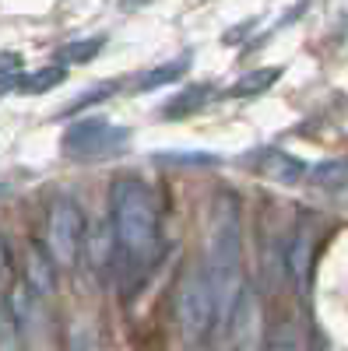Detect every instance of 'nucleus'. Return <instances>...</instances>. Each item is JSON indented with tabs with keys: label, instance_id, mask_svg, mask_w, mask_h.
I'll return each instance as SVG.
<instances>
[{
	"label": "nucleus",
	"instance_id": "nucleus-8",
	"mask_svg": "<svg viewBox=\"0 0 348 351\" xmlns=\"http://www.w3.org/2000/svg\"><path fill=\"white\" fill-rule=\"evenodd\" d=\"M236 351H264V334H260V316H257L253 295H243L236 309Z\"/></svg>",
	"mask_w": 348,
	"mask_h": 351
},
{
	"label": "nucleus",
	"instance_id": "nucleus-19",
	"mask_svg": "<svg viewBox=\"0 0 348 351\" xmlns=\"http://www.w3.org/2000/svg\"><path fill=\"white\" fill-rule=\"evenodd\" d=\"M345 176H348V169H345L341 162H327V165L316 169V183H324V186H341Z\"/></svg>",
	"mask_w": 348,
	"mask_h": 351
},
{
	"label": "nucleus",
	"instance_id": "nucleus-5",
	"mask_svg": "<svg viewBox=\"0 0 348 351\" xmlns=\"http://www.w3.org/2000/svg\"><path fill=\"white\" fill-rule=\"evenodd\" d=\"M127 141H130V130L109 127L102 116H92V120H78L74 127H67L64 152L74 158H106L120 152Z\"/></svg>",
	"mask_w": 348,
	"mask_h": 351
},
{
	"label": "nucleus",
	"instance_id": "nucleus-21",
	"mask_svg": "<svg viewBox=\"0 0 348 351\" xmlns=\"http://www.w3.org/2000/svg\"><path fill=\"white\" fill-rule=\"evenodd\" d=\"M18 64H21L18 53H0V74L11 77V71H18Z\"/></svg>",
	"mask_w": 348,
	"mask_h": 351
},
{
	"label": "nucleus",
	"instance_id": "nucleus-16",
	"mask_svg": "<svg viewBox=\"0 0 348 351\" xmlns=\"http://www.w3.org/2000/svg\"><path fill=\"white\" fill-rule=\"evenodd\" d=\"M155 162H162V165H197V169H208V165H218L222 158L211 155V152H162V155H155Z\"/></svg>",
	"mask_w": 348,
	"mask_h": 351
},
{
	"label": "nucleus",
	"instance_id": "nucleus-9",
	"mask_svg": "<svg viewBox=\"0 0 348 351\" xmlns=\"http://www.w3.org/2000/svg\"><path fill=\"white\" fill-rule=\"evenodd\" d=\"M187 67H190V56H180V60L159 64V67H152L148 74H141V77L134 81V92H155V88H162V84L180 81V77L187 74Z\"/></svg>",
	"mask_w": 348,
	"mask_h": 351
},
{
	"label": "nucleus",
	"instance_id": "nucleus-12",
	"mask_svg": "<svg viewBox=\"0 0 348 351\" xmlns=\"http://www.w3.org/2000/svg\"><path fill=\"white\" fill-rule=\"evenodd\" d=\"M211 92L215 88L211 84H190L187 92H180L176 99H172L162 112H165V120H180V116H190V112H197L200 106H205L208 99H211Z\"/></svg>",
	"mask_w": 348,
	"mask_h": 351
},
{
	"label": "nucleus",
	"instance_id": "nucleus-15",
	"mask_svg": "<svg viewBox=\"0 0 348 351\" xmlns=\"http://www.w3.org/2000/svg\"><path fill=\"white\" fill-rule=\"evenodd\" d=\"M271 351H310V344L296 324H278L271 330Z\"/></svg>",
	"mask_w": 348,
	"mask_h": 351
},
{
	"label": "nucleus",
	"instance_id": "nucleus-1",
	"mask_svg": "<svg viewBox=\"0 0 348 351\" xmlns=\"http://www.w3.org/2000/svg\"><path fill=\"white\" fill-rule=\"evenodd\" d=\"M208 285L218 302V327L229 324L243 302V218L240 197L222 190L208 211Z\"/></svg>",
	"mask_w": 348,
	"mask_h": 351
},
{
	"label": "nucleus",
	"instance_id": "nucleus-4",
	"mask_svg": "<svg viewBox=\"0 0 348 351\" xmlns=\"http://www.w3.org/2000/svg\"><path fill=\"white\" fill-rule=\"evenodd\" d=\"M46 246L56 267H74L84 246V215L74 200H53L46 215Z\"/></svg>",
	"mask_w": 348,
	"mask_h": 351
},
{
	"label": "nucleus",
	"instance_id": "nucleus-17",
	"mask_svg": "<svg viewBox=\"0 0 348 351\" xmlns=\"http://www.w3.org/2000/svg\"><path fill=\"white\" fill-rule=\"evenodd\" d=\"M102 43H106V39H81V43H67L56 56H60V64H89L92 56L102 49Z\"/></svg>",
	"mask_w": 348,
	"mask_h": 351
},
{
	"label": "nucleus",
	"instance_id": "nucleus-6",
	"mask_svg": "<svg viewBox=\"0 0 348 351\" xmlns=\"http://www.w3.org/2000/svg\"><path fill=\"white\" fill-rule=\"evenodd\" d=\"M313 250H316V239H313V228H299L292 243L285 250V267H288V278H292L299 295H310V281H313Z\"/></svg>",
	"mask_w": 348,
	"mask_h": 351
},
{
	"label": "nucleus",
	"instance_id": "nucleus-18",
	"mask_svg": "<svg viewBox=\"0 0 348 351\" xmlns=\"http://www.w3.org/2000/svg\"><path fill=\"white\" fill-rule=\"evenodd\" d=\"M113 92H116V84H113V81H106V84H99V88H89V95H81V99H74V102L67 106V112H81L84 106H95V102L109 99Z\"/></svg>",
	"mask_w": 348,
	"mask_h": 351
},
{
	"label": "nucleus",
	"instance_id": "nucleus-22",
	"mask_svg": "<svg viewBox=\"0 0 348 351\" xmlns=\"http://www.w3.org/2000/svg\"><path fill=\"white\" fill-rule=\"evenodd\" d=\"M0 193H4V186H0Z\"/></svg>",
	"mask_w": 348,
	"mask_h": 351
},
{
	"label": "nucleus",
	"instance_id": "nucleus-20",
	"mask_svg": "<svg viewBox=\"0 0 348 351\" xmlns=\"http://www.w3.org/2000/svg\"><path fill=\"white\" fill-rule=\"evenodd\" d=\"M8 274H11V250H8L4 239H0V288H4Z\"/></svg>",
	"mask_w": 348,
	"mask_h": 351
},
{
	"label": "nucleus",
	"instance_id": "nucleus-2",
	"mask_svg": "<svg viewBox=\"0 0 348 351\" xmlns=\"http://www.w3.org/2000/svg\"><path fill=\"white\" fill-rule=\"evenodd\" d=\"M113 228L120 250L134 260H144L155 250L159 218H155V197L141 180H116L113 183Z\"/></svg>",
	"mask_w": 348,
	"mask_h": 351
},
{
	"label": "nucleus",
	"instance_id": "nucleus-10",
	"mask_svg": "<svg viewBox=\"0 0 348 351\" xmlns=\"http://www.w3.org/2000/svg\"><path fill=\"white\" fill-rule=\"evenodd\" d=\"M120 250V239H116V228L113 221L109 225H99L92 232V239H89V263L95 271H106L109 263H113V253Z\"/></svg>",
	"mask_w": 348,
	"mask_h": 351
},
{
	"label": "nucleus",
	"instance_id": "nucleus-7",
	"mask_svg": "<svg viewBox=\"0 0 348 351\" xmlns=\"http://www.w3.org/2000/svg\"><path fill=\"white\" fill-rule=\"evenodd\" d=\"M25 288L32 291V295H49L56 288V263L39 246L25 250Z\"/></svg>",
	"mask_w": 348,
	"mask_h": 351
},
{
	"label": "nucleus",
	"instance_id": "nucleus-14",
	"mask_svg": "<svg viewBox=\"0 0 348 351\" xmlns=\"http://www.w3.org/2000/svg\"><path fill=\"white\" fill-rule=\"evenodd\" d=\"M281 77V71L278 67H264V71H250L246 77H240L236 84L229 88L225 95H232V99H246V95H260V92H268V88L275 84Z\"/></svg>",
	"mask_w": 348,
	"mask_h": 351
},
{
	"label": "nucleus",
	"instance_id": "nucleus-13",
	"mask_svg": "<svg viewBox=\"0 0 348 351\" xmlns=\"http://www.w3.org/2000/svg\"><path fill=\"white\" fill-rule=\"evenodd\" d=\"M60 81H67V67H64V64H53V67H43V71H36V74L18 77V92H21V95H39V92H49V88H56Z\"/></svg>",
	"mask_w": 348,
	"mask_h": 351
},
{
	"label": "nucleus",
	"instance_id": "nucleus-11",
	"mask_svg": "<svg viewBox=\"0 0 348 351\" xmlns=\"http://www.w3.org/2000/svg\"><path fill=\"white\" fill-rule=\"evenodd\" d=\"M260 172L268 176V180H278V183H296L303 180V162L292 158V155H285V152H268L264 158H260Z\"/></svg>",
	"mask_w": 348,
	"mask_h": 351
},
{
	"label": "nucleus",
	"instance_id": "nucleus-3",
	"mask_svg": "<svg viewBox=\"0 0 348 351\" xmlns=\"http://www.w3.org/2000/svg\"><path fill=\"white\" fill-rule=\"evenodd\" d=\"M176 324H180V334L187 337V344H200L218 327V302L208 285V274H190L180 285Z\"/></svg>",
	"mask_w": 348,
	"mask_h": 351
}]
</instances>
